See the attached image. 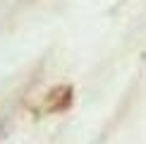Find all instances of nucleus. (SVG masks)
I'll return each mask as SVG.
<instances>
[{
  "mask_svg": "<svg viewBox=\"0 0 146 144\" xmlns=\"http://www.w3.org/2000/svg\"><path fill=\"white\" fill-rule=\"evenodd\" d=\"M72 99H74V89L70 84H58L50 91L43 96V106L41 111L43 113H62L72 106Z\"/></svg>",
  "mask_w": 146,
  "mask_h": 144,
  "instance_id": "obj_1",
  "label": "nucleus"
}]
</instances>
